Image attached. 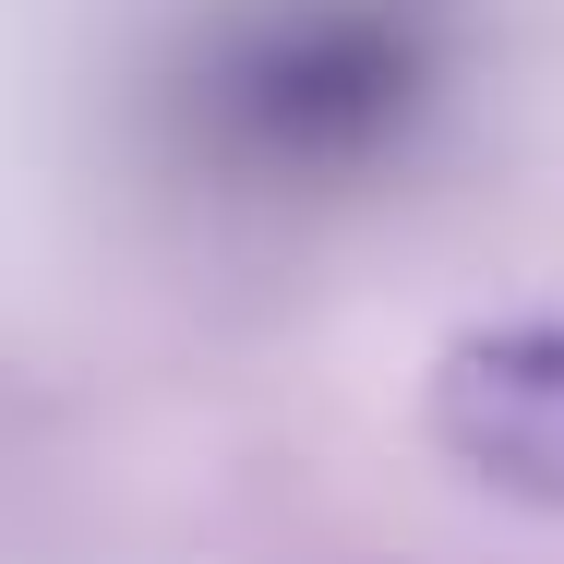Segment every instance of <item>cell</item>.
<instances>
[{
	"instance_id": "cell-1",
	"label": "cell",
	"mask_w": 564,
	"mask_h": 564,
	"mask_svg": "<svg viewBox=\"0 0 564 564\" xmlns=\"http://www.w3.org/2000/svg\"><path fill=\"white\" fill-rule=\"evenodd\" d=\"M456 85V0H228L169 73V144L193 181L313 205L421 144Z\"/></svg>"
}]
</instances>
